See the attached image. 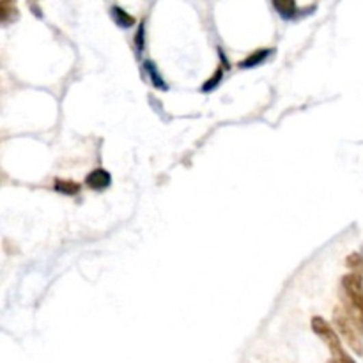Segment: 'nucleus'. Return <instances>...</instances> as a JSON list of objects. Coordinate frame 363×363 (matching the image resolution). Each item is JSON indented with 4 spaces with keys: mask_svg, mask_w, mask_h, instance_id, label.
Wrapping results in <instances>:
<instances>
[{
    "mask_svg": "<svg viewBox=\"0 0 363 363\" xmlns=\"http://www.w3.org/2000/svg\"><path fill=\"white\" fill-rule=\"evenodd\" d=\"M53 188L62 195H77L80 191V185H77L75 181H64V179H55Z\"/></svg>",
    "mask_w": 363,
    "mask_h": 363,
    "instance_id": "nucleus-9",
    "label": "nucleus"
},
{
    "mask_svg": "<svg viewBox=\"0 0 363 363\" xmlns=\"http://www.w3.org/2000/svg\"><path fill=\"white\" fill-rule=\"evenodd\" d=\"M275 9L280 13L282 18L286 20H293V18H298L299 13H310L314 11V8H307V9H299L298 5L291 2V0H284V2H273Z\"/></svg>",
    "mask_w": 363,
    "mask_h": 363,
    "instance_id": "nucleus-5",
    "label": "nucleus"
},
{
    "mask_svg": "<svg viewBox=\"0 0 363 363\" xmlns=\"http://www.w3.org/2000/svg\"><path fill=\"white\" fill-rule=\"evenodd\" d=\"M144 71H146L147 77L151 78L152 85L158 87V89H161V91H167V85H165L163 78H161L160 73H158V68L154 66V62L144 61Z\"/></svg>",
    "mask_w": 363,
    "mask_h": 363,
    "instance_id": "nucleus-7",
    "label": "nucleus"
},
{
    "mask_svg": "<svg viewBox=\"0 0 363 363\" xmlns=\"http://www.w3.org/2000/svg\"><path fill=\"white\" fill-rule=\"evenodd\" d=\"M271 53H273V50H266V48H264V50H259V52L250 53L245 61L239 62V68H243V70L255 68V66H259V64H263V62L268 61V57L271 55Z\"/></svg>",
    "mask_w": 363,
    "mask_h": 363,
    "instance_id": "nucleus-6",
    "label": "nucleus"
},
{
    "mask_svg": "<svg viewBox=\"0 0 363 363\" xmlns=\"http://www.w3.org/2000/svg\"><path fill=\"white\" fill-rule=\"evenodd\" d=\"M135 41H137V52H142L144 50V25H140L139 32H137V38H135Z\"/></svg>",
    "mask_w": 363,
    "mask_h": 363,
    "instance_id": "nucleus-11",
    "label": "nucleus"
},
{
    "mask_svg": "<svg viewBox=\"0 0 363 363\" xmlns=\"http://www.w3.org/2000/svg\"><path fill=\"white\" fill-rule=\"evenodd\" d=\"M110 183H112V176L105 169H94L85 178V185L92 190H105L109 188Z\"/></svg>",
    "mask_w": 363,
    "mask_h": 363,
    "instance_id": "nucleus-4",
    "label": "nucleus"
},
{
    "mask_svg": "<svg viewBox=\"0 0 363 363\" xmlns=\"http://www.w3.org/2000/svg\"><path fill=\"white\" fill-rule=\"evenodd\" d=\"M312 330L319 335L323 340H325V344H328V347L332 349V353L335 355V358H337L338 355H340L342 351V344H340V338H338L337 332L332 328V326L326 323L323 317H314L312 319Z\"/></svg>",
    "mask_w": 363,
    "mask_h": 363,
    "instance_id": "nucleus-3",
    "label": "nucleus"
},
{
    "mask_svg": "<svg viewBox=\"0 0 363 363\" xmlns=\"http://www.w3.org/2000/svg\"><path fill=\"white\" fill-rule=\"evenodd\" d=\"M330 363H340V362H338V360H332V362H330Z\"/></svg>",
    "mask_w": 363,
    "mask_h": 363,
    "instance_id": "nucleus-13",
    "label": "nucleus"
},
{
    "mask_svg": "<svg viewBox=\"0 0 363 363\" xmlns=\"http://www.w3.org/2000/svg\"><path fill=\"white\" fill-rule=\"evenodd\" d=\"M112 18L113 22L121 27V29H130V27L135 25L133 16H130V14L126 13L122 8H119V5H113L112 8Z\"/></svg>",
    "mask_w": 363,
    "mask_h": 363,
    "instance_id": "nucleus-8",
    "label": "nucleus"
},
{
    "mask_svg": "<svg viewBox=\"0 0 363 363\" xmlns=\"http://www.w3.org/2000/svg\"><path fill=\"white\" fill-rule=\"evenodd\" d=\"M221 78H224V71H221V68H218L217 71H215V77H211L208 80V82L204 83L202 91L204 92H209L211 89H215V87H218V83L221 82Z\"/></svg>",
    "mask_w": 363,
    "mask_h": 363,
    "instance_id": "nucleus-10",
    "label": "nucleus"
},
{
    "mask_svg": "<svg viewBox=\"0 0 363 363\" xmlns=\"http://www.w3.org/2000/svg\"><path fill=\"white\" fill-rule=\"evenodd\" d=\"M333 323H335V326H337L338 333L344 337V340H347V344H349V346L353 347L356 353H358V355H362L363 353V342H362L363 332L358 328V325H356L355 321L351 319L349 314H347L344 308H337L335 314H333Z\"/></svg>",
    "mask_w": 363,
    "mask_h": 363,
    "instance_id": "nucleus-2",
    "label": "nucleus"
},
{
    "mask_svg": "<svg viewBox=\"0 0 363 363\" xmlns=\"http://www.w3.org/2000/svg\"><path fill=\"white\" fill-rule=\"evenodd\" d=\"M335 360H338V362H340V363H356L355 360H353L349 355H347L346 351H342L340 355H338Z\"/></svg>",
    "mask_w": 363,
    "mask_h": 363,
    "instance_id": "nucleus-12",
    "label": "nucleus"
},
{
    "mask_svg": "<svg viewBox=\"0 0 363 363\" xmlns=\"http://www.w3.org/2000/svg\"><path fill=\"white\" fill-rule=\"evenodd\" d=\"M344 310L363 332V278L358 273H349L342 278Z\"/></svg>",
    "mask_w": 363,
    "mask_h": 363,
    "instance_id": "nucleus-1",
    "label": "nucleus"
}]
</instances>
